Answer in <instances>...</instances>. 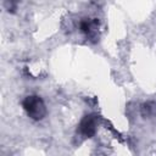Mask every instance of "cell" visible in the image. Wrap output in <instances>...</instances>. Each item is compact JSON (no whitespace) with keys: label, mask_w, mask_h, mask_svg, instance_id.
Returning a JSON list of instances; mask_svg holds the SVG:
<instances>
[{"label":"cell","mask_w":156,"mask_h":156,"mask_svg":"<svg viewBox=\"0 0 156 156\" xmlns=\"http://www.w3.org/2000/svg\"><path fill=\"white\" fill-rule=\"evenodd\" d=\"M23 108L27 112V115L33 118V119H41L46 115V107L44 101L37 96V95H30L27 96L23 101Z\"/></svg>","instance_id":"1"},{"label":"cell","mask_w":156,"mask_h":156,"mask_svg":"<svg viewBox=\"0 0 156 156\" xmlns=\"http://www.w3.org/2000/svg\"><path fill=\"white\" fill-rule=\"evenodd\" d=\"M79 129L82 132V134L87 138H91L94 134H95V122H94V118L91 116H85L82 122H80V126H79Z\"/></svg>","instance_id":"2"},{"label":"cell","mask_w":156,"mask_h":156,"mask_svg":"<svg viewBox=\"0 0 156 156\" xmlns=\"http://www.w3.org/2000/svg\"><path fill=\"white\" fill-rule=\"evenodd\" d=\"M90 28H91V27H90V23H89L88 21H83V22L80 23V29H82L83 33H87V34H88V33L90 32Z\"/></svg>","instance_id":"3"}]
</instances>
